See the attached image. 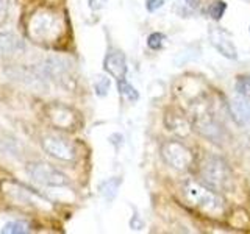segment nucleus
Returning <instances> with one entry per match:
<instances>
[{"mask_svg":"<svg viewBox=\"0 0 250 234\" xmlns=\"http://www.w3.org/2000/svg\"><path fill=\"white\" fill-rule=\"evenodd\" d=\"M185 200L195 209L209 215H219L224 213V200L216 191L208 186H202L195 181H188L183 186Z\"/></svg>","mask_w":250,"mask_h":234,"instance_id":"1","label":"nucleus"},{"mask_svg":"<svg viewBox=\"0 0 250 234\" xmlns=\"http://www.w3.org/2000/svg\"><path fill=\"white\" fill-rule=\"evenodd\" d=\"M200 178L213 191H230L233 174L229 164L221 158H208L200 167Z\"/></svg>","mask_w":250,"mask_h":234,"instance_id":"2","label":"nucleus"},{"mask_svg":"<svg viewBox=\"0 0 250 234\" xmlns=\"http://www.w3.org/2000/svg\"><path fill=\"white\" fill-rule=\"evenodd\" d=\"M27 174L35 179L36 183L47 187H64L69 184L67 175L53 166L41 161H33L27 164Z\"/></svg>","mask_w":250,"mask_h":234,"instance_id":"3","label":"nucleus"},{"mask_svg":"<svg viewBox=\"0 0 250 234\" xmlns=\"http://www.w3.org/2000/svg\"><path fill=\"white\" fill-rule=\"evenodd\" d=\"M161 156L166 164L175 170H188L194 164L192 152L178 140H166L161 145Z\"/></svg>","mask_w":250,"mask_h":234,"instance_id":"4","label":"nucleus"},{"mask_svg":"<svg viewBox=\"0 0 250 234\" xmlns=\"http://www.w3.org/2000/svg\"><path fill=\"white\" fill-rule=\"evenodd\" d=\"M42 150L52 158L64 162H72L77 159V148L69 139L58 135H47L41 139Z\"/></svg>","mask_w":250,"mask_h":234,"instance_id":"5","label":"nucleus"},{"mask_svg":"<svg viewBox=\"0 0 250 234\" xmlns=\"http://www.w3.org/2000/svg\"><path fill=\"white\" fill-rule=\"evenodd\" d=\"M30 35L35 41H44L55 36V31L60 28V22L57 19V16L49 13V11H38L33 14V18L30 19L28 23Z\"/></svg>","mask_w":250,"mask_h":234,"instance_id":"6","label":"nucleus"},{"mask_svg":"<svg viewBox=\"0 0 250 234\" xmlns=\"http://www.w3.org/2000/svg\"><path fill=\"white\" fill-rule=\"evenodd\" d=\"M36 67L47 81L66 86L70 80V66L66 62V59H61L58 57L47 58L42 62H39Z\"/></svg>","mask_w":250,"mask_h":234,"instance_id":"7","label":"nucleus"},{"mask_svg":"<svg viewBox=\"0 0 250 234\" xmlns=\"http://www.w3.org/2000/svg\"><path fill=\"white\" fill-rule=\"evenodd\" d=\"M177 97L186 105H195L208 96V88L199 78H182L175 86Z\"/></svg>","mask_w":250,"mask_h":234,"instance_id":"8","label":"nucleus"},{"mask_svg":"<svg viewBox=\"0 0 250 234\" xmlns=\"http://www.w3.org/2000/svg\"><path fill=\"white\" fill-rule=\"evenodd\" d=\"M8 78L14 81L23 83L31 89H47V80L39 72L38 67H27V66H10L3 70Z\"/></svg>","mask_w":250,"mask_h":234,"instance_id":"9","label":"nucleus"},{"mask_svg":"<svg viewBox=\"0 0 250 234\" xmlns=\"http://www.w3.org/2000/svg\"><path fill=\"white\" fill-rule=\"evenodd\" d=\"M45 116L49 117L53 125H57V127H60L62 130H74V127L78 122L75 111H72V109L64 105H58V103L47 105Z\"/></svg>","mask_w":250,"mask_h":234,"instance_id":"10","label":"nucleus"},{"mask_svg":"<svg viewBox=\"0 0 250 234\" xmlns=\"http://www.w3.org/2000/svg\"><path fill=\"white\" fill-rule=\"evenodd\" d=\"M164 125L169 131L180 137H186L191 133V123L180 109H169L164 116Z\"/></svg>","mask_w":250,"mask_h":234,"instance_id":"11","label":"nucleus"},{"mask_svg":"<svg viewBox=\"0 0 250 234\" xmlns=\"http://www.w3.org/2000/svg\"><path fill=\"white\" fill-rule=\"evenodd\" d=\"M209 38H211V44H213L217 49V52H221V55H224L225 58H229V59L238 58L236 47H234L231 38L227 31L221 28H214V30H211Z\"/></svg>","mask_w":250,"mask_h":234,"instance_id":"12","label":"nucleus"},{"mask_svg":"<svg viewBox=\"0 0 250 234\" xmlns=\"http://www.w3.org/2000/svg\"><path fill=\"white\" fill-rule=\"evenodd\" d=\"M104 69L116 80H122L127 75V61L125 55L119 50L109 52L104 59Z\"/></svg>","mask_w":250,"mask_h":234,"instance_id":"13","label":"nucleus"},{"mask_svg":"<svg viewBox=\"0 0 250 234\" xmlns=\"http://www.w3.org/2000/svg\"><path fill=\"white\" fill-rule=\"evenodd\" d=\"M25 50V44L22 39L11 33V31H2L0 33V53L3 55H16Z\"/></svg>","mask_w":250,"mask_h":234,"instance_id":"14","label":"nucleus"},{"mask_svg":"<svg viewBox=\"0 0 250 234\" xmlns=\"http://www.w3.org/2000/svg\"><path fill=\"white\" fill-rule=\"evenodd\" d=\"M230 108L233 119L239 125H242V127L250 125V101H247L246 98H234L230 103Z\"/></svg>","mask_w":250,"mask_h":234,"instance_id":"15","label":"nucleus"},{"mask_svg":"<svg viewBox=\"0 0 250 234\" xmlns=\"http://www.w3.org/2000/svg\"><path fill=\"white\" fill-rule=\"evenodd\" d=\"M230 223L242 231H246V230L249 231L250 230V214L246 213L244 209H236L234 214H231V217H230Z\"/></svg>","mask_w":250,"mask_h":234,"instance_id":"16","label":"nucleus"},{"mask_svg":"<svg viewBox=\"0 0 250 234\" xmlns=\"http://www.w3.org/2000/svg\"><path fill=\"white\" fill-rule=\"evenodd\" d=\"M28 231H30V225L22 220L8 222L2 226V230H0V233H3V234H25Z\"/></svg>","mask_w":250,"mask_h":234,"instance_id":"17","label":"nucleus"},{"mask_svg":"<svg viewBox=\"0 0 250 234\" xmlns=\"http://www.w3.org/2000/svg\"><path fill=\"white\" fill-rule=\"evenodd\" d=\"M117 89H119L121 96H124L127 100L138 101V98H139L138 91L133 88V86L128 81H125V78H122V80H117Z\"/></svg>","mask_w":250,"mask_h":234,"instance_id":"18","label":"nucleus"},{"mask_svg":"<svg viewBox=\"0 0 250 234\" xmlns=\"http://www.w3.org/2000/svg\"><path fill=\"white\" fill-rule=\"evenodd\" d=\"M121 184V179H116V178H111V179H108V181H105L104 184L100 186V192L102 195L108 200V201H111L114 197H116V194H117V187H119Z\"/></svg>","mask_w":250,"mask_h":234,"instance_id":"19","label":"nucleus"},{"mask_svg":"<svg viewBox=\"0 0 250 234\" xmlns=\"http://www.w3.org/2000/svg\"><path fill=\"white\" fill-rule=\"evenodd\" d=\"M234 88H236L239 96L250 97V75H241V77H238Z\"/></svg>","mask_w":250,"mask_h":234,"instance_id":"20","label":"nucleus"},{"mask_svg":"<svg viewBox=\"0 0 250 234\" xmlns=\"http://www.w3.org/2000/svg\"><path fill=\"white\" fill-rule=\"evenodd\" d=\"M227 10V3L222 2V0H216V2H213L209 5L208 8V14L213 18L214 20H219V19H222V16Z\"/></svg>","mask_w":250,"mask_h":234,"instance_id":"21","label":"nucleus"},{"mask_svg":"<svg viewBox=\"0 0 250 234\" xmlns=\"http://www.w3.org/2000/svg\"><path fill=\"white\" fill-rule=\"evenodd\" d=\"M164 41H166V36L156 31V33H152L147 38V45H148V49H152V50H160L163 49Z\"/></svg>","mask_w":250,"mask_h":234,"instance_id":"22","label":"nucleus"},{"mask_svg":"<svg viewBox=\"0 0 250 234\" xmlns=\"http://www.w3.org/2000/svg\"><path fill=\"white\" fill-rule=\"evenodd\" d=\"M94 89H96V94L99 97H105L108 96L109 91V80L106 77H99V80L94 84Z\"/></svg>","mask_w":250,"mask_h":234,"instance_id":"23","label":"nucleus"},{"mask_svg":"<svg viewBox=\"0 0 250 234\" xmlns=\"http://www.w3.org/2000/svg\"><path fill=\"white\" fill-rule=\"evenodd\" d=\"M164 2L166 0H146V8H147V11H156V10H160V8L164 5Z\"/></svg>","mask_w":250,"mask_h":234,"instance_id":"24","label":"nucleus"},{"mask_svg":"<svg viewBox=\"0 0 250 234\" xmlns=\"http://www.w3.org/2000/svg\"><path fill=\"white\" fill-rule=\"evenodd\" d=\"M8 6H10V0H0V23H3L6 20Z\"/></svg>","mask_w":250,"mask_h":234,"instance_id":"25","label":"nucleus"},{"mask_svg":"<svg viewBox=\"0 0 250 234\" xmlns=\"http://www.w3.org/2000/svg\"><path fill=\"white\" fill-rule=\"evenodd\" d=\"M186 2L189 5H197V3H200V0H186Z\"/></svg>","mask_w":250,"mask_h":234,"instance_id":"26","label":"nucleus"}]
</instances>
